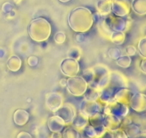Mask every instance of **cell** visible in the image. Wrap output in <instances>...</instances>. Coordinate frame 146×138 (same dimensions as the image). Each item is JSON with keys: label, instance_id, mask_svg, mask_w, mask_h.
<instances>
[{"label": "cell", "instance_id": "obj_1", "mask_svg": "<svg viewBox=\"0 0 146 138\" xmlns=\"http://www.w3.org/2000/svg\"><path fill=\"white\" fill-rule=\"evenodd\" d=\"M70 28L77 33L88 32L94 24L93 13L86 7H78L73 9L68 17Z\"/></svg>", "mask_w": 146, "mask_h": 138}, {"label": "cell", "instance_id": "obj_2", "mask_svg": "<svg viewBox=\"0 0 146 138\" xmlns=\"http://www.w3.org/2000/svg\"><path fill=\"white\" fill-rule=\"evenodd\" d=\"M29 35L36 42H43L49 39L52 34L51 23L43 17H37L32 20L29 25Z\"/></svg>", "mask_w": 146, "mask_h": 138}, {"label": "cell", "instance_id": "obj_3", "mask_svg": "<svg viewBox=\"0 0 146 138\" xmlns=\"http://www.w3.org/2000/svg\"><path fill=\"white\" fill-rule=\"evenodd\" d=\"M89 87L88 82L82 76L69 77L67 79V91L75 97H82Z\"/></svg>", "mask_w": 146, "mask_h": 138}, {"label": "cell", "instance_id": "obj_4", "mask_svg": "<svg viewBox=\"0 0 146 138\" xmlns=\"http://www.w3.org/2000/svg\"><path fill=\"white\" fill-rule=\"evenodd\" d=\"M102 23L113 32V31H123L125 32L129 29V20L125 17H118L113 14H109L106 17Z\"/></svg>", "mask_w": 146, "mask_h": 138}, {"label": "cell", "instance_id": "obj_5", "mask_svg": "<svg viewBox=\"0 0 146 138\" xmlns=\"http://www.w3.org/2000/svg\"><path fill=\"white\" fill-rule=\"evenodd\" d=\"M60 71L64 75L69 77L77 76L80 72V65L78 60L71 58L64 59L60 63Z\"/></svg>", "mask_w": 146, "mask_h": 138}, {"label": "cell", "instance_id": "obj_6", "mask_svg": "<svg viewBox=\"0 0 146 138\" xmlns=\"http://www.w3.org/2000/svg\"><path fill=\"white\" fill-rule=\"evenodd\" d=\"M131 11L130 0H112V13L115 16L125 17Z\"/></svg>", "mask_w": 146, "mask_h": 138}, {"label": "cell", "instance_id": "obj_7", "mask_svg": "<svg viewBox=\"0 0 146 138\" xmlns=\"http://www.w3.org/2000/svg\"><path fill=\"white\" fill-rule=\"evenodd\" d=\"M64 105V97L60 92H52L46 96V105L52 112H56Z\"/></svg>", "mask_w": 146, "mask_h": 138}, {"label": "cell", "instance_id": "obj_8", "mask_svg": "<svg viewBox=\"0 0 146 138\" xmlns=\"http://www.w3.org/2000/svg\"><path fill=\"white\" fill-rule=\"evenodd\" d=\"M56 115L59 116L66 124H70L72 123L73 120H74L77 113H76V109L70 103L64 104L56 112Z\"/></svg>", "mask_w": 146, "mask_h": 138}, {"label": "cell", "instance_id": "obj_9", "mask_svg": "<svg viewBox=\"0 0 146 138\" xmlns=\"http://www.w3.org/2000/svg\"><path fill=\"white\" fill-rule=\"evenodd\" d=\"M128 105L136 112H143L146 111V94L137 92L131 95Z\"/></svg>", "mask_w": 146, "mask_h": 138}, {"label": "cell", "instance_id": "obj_10", "mask_svg": "<svg viewBox=\"0 0 146 138\" xmlns=\"http://www.w3.org/2000/svg\"><path fill=\"white\" fill-rule=\"evenodd\" d=\"M102 105L97 101H87L84 100L81 105L80 112L83 113L87 117L96 114V112H100L102 111Z\"/></svg>", "mask_w": 146, "mask_h": 138}, {"label": "cell", "instance_id": "obj_11", "mask_svg": "<svg viewBox=\"0 0 146 138\" xmlns=\"http://www.w3.org/2000/svg\"><path fill=\"white\" fill-rule=\"evenodd\" d=\"M65 126L64 121L56 114L50 117L47 120V127L52 133H61Z\"/></svg>", "mask_w": 146, "mask_h": 138}, {"label": "cell", "instance_id": "obj_12", "mask_svg": "<svg viewBox=\"0 0 146 138\" xmlns=\"http://www.w3.org/2000/svg\"><path fill=\"white\" fill-rule=\"evenodd\" d=\"M121 119L122 118L115 115H112V114L105 115L103 119V125L106 127L108 131H113L120 128Z\"/></svg>", "mask_w": 146, "mask_h": 138}, {"label": "cell", "instance_id": "obj_13", "mask_svg": "<svg viewBox=\"0 0 146 138\" xmlns=\"http://www.w3.org/2000/svg\"><path fill=\"white\" fill-rule=\"evenodd\" d=\"M131 95L132 93L129 89L125 87H121V88H119L117 91H115L114 95H113V100L118 103L128 105Z\"/></svg>", "mask_w": 146, "mask_h": 138}, {"label": "cell", "instance_id": "obj_14", "mask_svg": "<svg viewBox=\"0 0 146 138\" xmlns=\"http://www.w3.org/2000/svg\"><path fill=\"white\" fill-rule=\"evenodd\" d=\"M29 113L26 110L18 109L14 112L13 120L14 123L18 126H24L29 120Z\"/></svg>", "mask_w": 146, "mask_h": 138}, {"label": "cell", "instance_id": "obj_15", "mask_svg": "<svg viewBox=\"0 0 146 138\" xmlns=\"http://www.w3.org/2000/svg\"><path fill=\"white\" fill-rule=\"evenodd\" d=\"M97 12L102 17H107L112 13V0H99L96 3Z\"/></svg>", "mask_w": 146, "mask_h": 138}, {"label": "cell", "instance_id": "obj_16", "mask_svg": "<svg viewBox=\"0 0 146 138\" xmlns=\"http://www.w3.org/2000/svg\"><path fill=\"white\" fill-rule=\"evenodd\" d=\"M114 92H115V88L109 87V86L103 88L102 90L100 91V97H99L100 101L104 105L114 101L113 100Z\"/></svg>", "mask_w": 146, "mask_h": 138}, {"label": "cell", "instance_id": "obj_17", "mask_svg": "<svg viewBox=\"0 0 146 138\" xmlns=\"http://www.w3.org/2000/svg\"><path fill=\"white\" fill-rule=\"evenodd\" d=\"M131 11L138 16L146 15V0H132L131 2Z\"/></svg>", "mask_w": 146, "mask_h": 138}, {"label": "cell", "instance_id": "obj_18", "mask_svg": "<svg viewBox=\"0 0 146 138\" xmlns=\"http://www.w3.org/2000/svg\"><path fill=\"white\" fill-rule=\"evenodd\" d=\"M88 124H89V117H87L81 112H79L78 115H76L74 120L72 122V126L75 127L78 131L84 130V129Z\"/></svg>", "mask_w": 146, "mask_h": 138}, {"label": "cell", "instance_id": "obj_19", "mask_svg": "<svg viewBox=\"0 0 146 138\" xmlns=\"http://www.w3.org/2000/svg\"><path fill=\"white\" fill-rule=\"evenodd\" d=\"M23 66L22 59L17 55L11 56L7 60V67L11 72H18Z\"/></svg>", "mask_w": 146, "mask_h": 138}, {"label": "cell", "instance_id": "obj_20", "mask_svg": "<svg viewBox=\"0 0 146 138\" xmlns=\"http://www.w3.org/2000/svg\"><path fill=\"white\" fill-rule=\"evenodd\" d=\"M84 100L87 101H97L100 97V91L97 90L95 87L90 86L87 88L86 92L84 94Z\"/></svg>", "mask_w": 146, "mask_h": 138}, {"label": "cell", "instance_id": "obj_21", "mask_svg": "<svg viewBox=\"0 0 146 138\" xmlns=\"http://www.w3.org/2000/svg\"><path fill=\"white\" fill-rule=\"evenodd\" d=\"M125 32L123 31H113L109 36L111 42L116 45H122L125 41Z\"/></svg>", "mask_w": 146, "mask_h": 138}, {"label": "cell", "instance_id": "obj_22", "mask_svg": "<svg viewBox=\"0 0 146 138\" xmlns=\"http://www.w3.org/2000/svg\"><path fill=\"white\" fill-rule=\"evenodd\" d=\"M125 133L126 134L127 137H137V136H139L140 135V128L135 124V123H129L128 125H126L125 127L123 128Z\"/></svg>", "mask_w": 146, "mask_h": 138}, {"label": "cell", "instance_id": "obj_23", "mask_svg": "<svg viewBox=\"0 0 146 138\" xmlns=\"http://www.w3.org/2000/svg\"><path fill=\"white\" fill-rule=\"evenodd\" d=\"M104 116L105 115L103 113H102V111L96 112V114H94L89 117V123L91 124L93 127H97V126L102 125Z\"/></svg>", "mask_w": 146, "mask_h": 138}, {"label": "cell", "instance_id": "obj_24", "mask_svg": "<svg viewBox=\"0 0 146 138\" xmlns=\"http://www.w3.org/2000/svg\"><path fill=\"white\" fill-rule=\"evenodd\" d=\"M62 136L64 138H78L80 136L79 131L73 126H68L64 127L63 129Z\"/></svg>", "mask_w": 146, "mask_h": 138}, {"label": "cell", "instance_id": "obj_25", "mask_svg": "<svg viewBox=\"0 0 146 138\" xmlns=\"http://www.w3.org/2000/svg\"><path fill=\"white\" fill-rule=\"evenodd\" d=\"M131 57L125 54V55H121L116 60V64L121 68H128L130 67L131 64Z\"/></svg>", "mask_w": 146, "mask_h": 138}, {"label": "cell", "instance_id": "obj_26", "mask_svg": "<svg viewBox=\"0 0 146 138\" xmlns=\"http://www.w3.org/2000/svg\"><path fill=\"white\" fill-rule=\"evenodd\" d=\"M89 84V86L90 84H92L95 80V77H96V74H95V69L94 67H90V68H86L85 70L83 72V76H82Z\"/></svg>", "mask_w": 146, "mask_h": 138}, {"label": "cell", "instance_id": "obj_27", "mask_svg": "<svg viewBox=\"0 0 146 138\" xmlns=\"http://www.w3.org/2000/svg\"><path fill=\"white\" fill-rule=\"evenodd\" d=\"M82 54H83L82 49L79 47H73L69 50L68 57L71 58V59H74L76 60H79L81 59Z\"/></svg>", "mask_w": 146, "mask_h": 138}, {"label": "cell", "instance_id": "obj_28", "mask_svg": "<svg viewBox=\"0 0 146 138\" xmlns=\"http://www.w3.org/2000/svg\"><path fill=\"white\" fill-rule=\"evenodd\" d=\"M137 52L143 58H146V37H143L139 40L137 44Z\"/></svg>", "mask_w": 146, "mask_h": 138}, {"label": "cell", "instance_id": "obj_29", "mask_svg": "<svg viewBox=\"0 0 146 138\" xmlns=\"http://www.w3.org/2000/svg\"><path fill=\"white\" fill-rule=\"evenodd\" d=\"M108 54L111 59L116 60L119 57H120L122 55V53H121V50L119 48H111L108 50Z\"/></svg>", "mask_w": 146, "mask_h": 138}, {"label": "cell", "instance_id": "obj_30", "mask_svg": "<svg viewBox=\"0 0 146 138\" xmlns=\"http://www.w3.org/2000/svg\"><path fill=\"white\" fill-rule=\"evenodd\" d=\"M65 40H66V36L65 33L63 31H58L54 35V42L57 44H63L64 43Z\"/></svg>", "mask_w": 146, "mask_h": 138}, {"label": "cell", "instance_id": "obj_31", "mask_svg": "<svg viewBox=\"0 0 146 138\" xmlns=\"http://www.w3.org/2000/svg\"><path fill=\"white\" fill-rule=\"evenodd\" d=\"M108 132H110V134L113 137H116V138H126L127 137L126 134L125 133V131L122 128H119L115 130L108 131Z\"/></svg>", "mask_w": 146, "mask_h": 138}, {"label": "cell", "instance_id": "obj_32", "mask_svg": "<svg viewBox=\"0 0 146 138\" xmlns=\"http://www.w3.org/2000/svg\"><path fill=\"white\" fill-rule=\"evenodd\" d=\"M84 131L85 135L87 136H89V137H95V136H96L95 128L91 124H90V123L84 129Z\"/></svg>", "mask_w": 146, "mask_h": 138}, {"label": "cell", "instance_id": "obj_33", "mask_svg": "<svg viewBox=\"0 0 146 138\" xmlns=\"http://www.w3.org/2000/svg\"><path fill=\"white\" fill-rule=\"evenodd\" d=\"M94 128L96 129V136L97 137L103 136L108 132V129H106V127L103 124L102 125H100V126H97V127H94Z\"/></svg>", "mask_w": 146, "mask_h": 138}, {"label": "cell", "instance_id": "obj_34", "mask_svg": "<svg viewBox=\"0 0 146 138\" xmlns=\"http://www.w3.org/2000/svg\"><path fill=\"white\" fill-rule=\"evenodd\" d=\"M137 52V48L136 47L132 46V45H129V46H127L125 48V54L127 55L131 56V57L136 55Z\"/></svg>", "mask_w": 146, "mask_h": 138}, {"label": "cell", "instance_id": "obj_35", "mask_svg": "<svg viewBox=\"0 0 146 138\" xmlns=\"http://www.w3.org/2000/svg\"><path fill=\"white\" fill-rule=\"evenodd\" d=\"M38 63H39V59H38L37 56H35V55H31V56L29 57V59H28V64H29L30 66H32V67L36 66L38 65Z\"/></svg>", "mask_w": 146, "mask_h": 138}, {"label": "cell", "instance_id": "obj_36", "mask_svg": "<svg viewBox=\"0 0 146 138\" xmlns=\"http://www.w3.org/2000/svg\"><path fill=\"white\" fill-rule=\"evenodd\" d=\"M12 10H13V5H12L11 3H9V2L5 3V4L3 5V6H2V11H3V12H5V14L10 13Z\"/></svg>", "mask_w": 146, "mask_h": 138}, {"label": "cell", "instance_id": "obj_37", "mask_svg": "<svg viewBox=\"0 0 146 138\" xmlns=\"http://www.w3.org/2000/svg\"><path fill=\"white\" fill-rule=\"evenodd\" d=\"M139 67H140V71L146 75V58H143V60H141L140 62V65H139Z\"/></svg>", "mask_w": 146, "mask_h": 138}, {"label": "cell", "instance_id": "obj_38", "mask_svg": "<svg viewBox=\"0 0 146 138\" xmlns=\"http://www.w3.org/2000/svg\"><path fill=\"white\" fill-rule=\"evenodd\" d=\"M17 137L18 138H31L32 137V135L29 134V133H28V132H21V133H19L18 135H17Z\"/></svg>", "mask_w": 146, "mask_h": 138}, {"label": "cell", "instance_id": "obj_39", "mask_svg": "<svg viewBox=\"0 0 146 138\" xmlns=\"http://www.w3.org/2000/svg\"><path fill=\"white\" fill-rule=\"evenodd\" d=\"M101 15L98 13V12H96V13H93V19H94V22H98L100 21V18H101Z\"/></svg>", "mask_w": 146, "mask_h": 138}, {"label": "cell", "instance_id": "obj_40", "mask_svg": "<svg viewBox=\"0 0 146 138\" xmlns=\"http://www.w3.org/2000/svg\"><path fill=\"white\" fill-rule=\"evenodd\" d=\"M66 83H67V80L66 79H62L59 81V84L62 87H66Z\"/></svg>", "mask_w": 146, "mask_h": 138}, {"label": "cell", "instance_id": "obj_41", "mask_svg": "<svg viewBox=\"0 0 146 138\" xmlns=\"http://www.w3.org/2000/svg\"><path fill=\"white\" fill-rule=\"evenodd\" d=\"M51 137H63L61 133H52Z\"/></svg>", "mask_w": 146, "mask_h": 138}, {"label": "cell", "instance_id": "obj_42", "mask_svg": "<svg viewBox=\"0 0 146 138\" xmlns=\"http://www.w3.org/2000/svg\"><path fill=\"white\" fill-rule=\"evenodd\" d=\"M139 136H143V137H146V130H143L142 132H140V135Z\"/></svg>", "mask_w": 146, "mask_h": 138}, {"label": "cell", "instance_id": "obj_43", "mask_svg": "<svg viewBox=\"0 0 146 138\" xmlns=\"http://www.w3.org/2000/svg\"><path fill=\"white\" fill-rule=\"evenodd\" d=\"M58 1L61 3H67V2H70V0H58Z\"/></svg>", "mask_w": 146, "mask_h": 138}, {"label": "cell", "instance_id": "obj_44", "mask_svg": "<svg viewBox=\"0 0 146 138\" xmlns=\"http://www.w3.org/2000/svg\"><path fill=\"white\" fill-rule=\"evenodd\" d=\"M15 1H16V2H17V3H18V2H20V1H21V0H15Z\"/></svg>", "mask_w": 146, "mask_h": 138}]
</instances>
